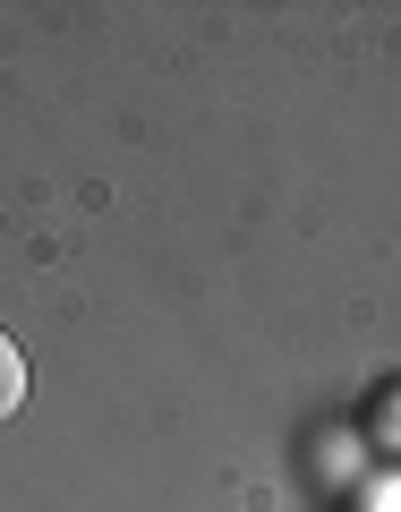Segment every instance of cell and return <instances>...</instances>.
I'll list each match as a JSON object with an SVG mask.
<instances>
[{"label":"cell","mask_w":401,"mask_h":512,"mask_svg":"<svg viewBox=\"0 0 401 512\" xmlns=\"http://www.w3.org/2000/svg\"><path fill=\"white\" fill-rule=\"evenodd\" d=\"M18 402H26V359H18V342L0 333V419H18Z\"/></svg>","instance_id":"cell-1"}]
</instances>
